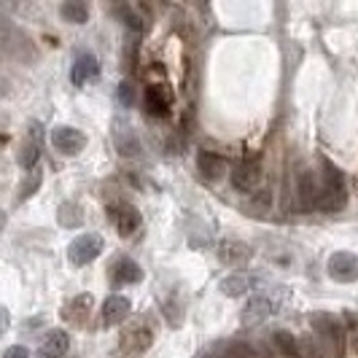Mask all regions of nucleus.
Returning a JSON list of instances; mask_svg holds the SVG:
<instances>
[{
  "label": "nucleus",
  "instance_id": "nucleus-1",
  "mask_svg": "<svg viewBox=\"0 0 358 358\" xmlns=\"http://www.w3.org/2000/svg\"><path fill=\"white\" fill-rule=\"evenodd\" d=\"M348 202V189H345V178H342V170L334 167L329 159H323V186L315 199V208L326 210V213H334L342 210Z\"/></svg>",
  "mask_w": 358,
  "mask_h": 358
},
{
  "label": "nucleus",
  "instance_id": "nucleus-2",
  "mask_svg": "<svg viewBox=\"0 0 358 358\" xmlns=\"http://www.w3.org/2000/svg\"><path fill=\"white\" fill-rule=\"evenodd\" d=\"M0 54L22 59V62L33 59V54H36L33 52V41L24 36L11 19L3 17V14H0Z\"/></svg>",
  "mask_w": 358,
  "mask_h": 358
},
{
  "label": "nucleus",
  "instance_id": "nucleus-3",
  "mask_svg": "<svg viewBox=\"0 0 358 358\" xmlns=\"http://www.w3.org/2000/svg\"><path fill=\"white\" fill-rule=\"evenodd\" d=\"M103 248H106V243H103L100 234H81V237H76L71 243L68 259H71V264H76V267H87V264H92L103 253Z\"/></svg>",
  "mask_w": 358,
  "mask_h": 358
},
{
  "label": "nucleus",
  "instance_id": "nucleus-4",
  "mask_svg": "<svg viewBox=\"0 0 358 358\" xmlns=\"http://www.w3.org/2000/svg\"><path fill=\"white\" fill-rule=\"evenodd\" d=\"M313 326L315 331L321 334V345H329L331 353H342V345H345V331H342V323L337 315H329V313H315L313 315Z\"/></svg>",
  "mask_w": 358,
  "mask_h": 358
},
{
  "label": "nucleus",
  "instance_id": "nucleus-5",
  "mask_svg": "<svg viewBox=\"0 0 358 358\" xmlns=\"http://www.w3.org/2000/svg\"><path fill=\"white\" fill-rule=\"evenodd\" d=\"M326 272L337 283H353V280H358V256L350 251L331 253L326 262Z\"/></svg>",
  "mask_w": 358,
  "mask_h": 358
},
{
  "label": "nucleus",
  "instance_id": "nucleus-6",
  "mask_svg": "<svg viewBox=\"0 0 358 358\" xmlns=\"http://www.w3.org/2000/svg\"><path fill=\"white\" fill-rule=\"evenodd\" d=\"M52 145L59 154H65V157H76L78 151H84L87 135H84L81 129H76V127L59 124L52 129Z\"/></svg>",
  "mask_w": 358,
  "mask_h": 358
},
{
  "label": "nucleus",
  "instance_id": "nucleus-7",
  "mask_svg": "<svg viewBox=\"0 0 358 358\" xmlns=\"http://www.w3.org/2000/svg\"><path fill=\"white\" fill-rule=\"evenodd\" d=\"M278 310V302L267 296V294H259V296H251L245 307H243V313H240V321L248 323V326H256V323H264Z\"/></svg>",
  "mask_w": 358,
  "mask_h": 358
},
{
  "label": "nucleus",
  "instance_id": "nucleus-8",
  "mask_svg": "<svg viewBox=\"0 0 358 358\" xmlns=\"http://www.w3.org/2000/svg\"><path fill=\"white\" fill-rule=\"evenodd\" d=\"M262 178H264V173H262V164H259V162H243V164H237L232 170L234 189L248 192V194L262 186Z\"/></svg>",
  "mask_w": 358,
  "mask_h": 358
},
{
  "label": "nucleus",
  "instance_id": "nucleus-9",
  "mask_svg": "<svg viewBox=\"0 0 358 358\" xmlns=\"http://www.w3.org/2000/svg\"><path fill=\"white\" fill-rule=\"evenodd\" d=\"M151 342H154L151 329H148V326H143V323H135V326L124 329V334H122L119 345H122V350H124V353L135 356V353H143V350H148V348H151Z\"/></svg>",
  "mask_w": 358,
  "mask_h": 358
},
{
  "label": "nucleus",
  "instance_id": "nucleus-10",
  "mask_svg": "<svg viewBox=\"0 0 358 358\" xmlns=\"http://www.w3.org/2000/svg\"><path fill=\"white\" fill-rule=\"evenodd\" d=\"M92 307H94V296L92 294H78V296H73L71 302H65L62 321L71 323V326H84V323L90 321Z\"/></svg>",
  "mask_w": 358,
  "mask_h": 358
},
{
  "label": "nucleus",
  "instance_id": "nucleus-11",
  "mask_svg": "<svg viewBox=\"0 0 358 358\" xmlns=\"http://www.w3.org/2000/svg\"><path fill=\"white\" fill-rule=\"evenodd\" d=\"M113 224H116V232L122 234V237H129V234H135L141 229L143 215H141V210L135 205L122 202V205L113 208Z\"/></svg>",
  "mask_w": 358,
  "mask_h": 358
},
{
  "label": "nucleus",
  "instance_id": "nucleus-12",
  "mask_svg": "<svg viewBox=\"0 0 358 358\" xmlns=\"http://www.w3.org/2000/svg\"><path fill=\"white\" fill-rule=\"evenodd\" d=\"M251 245L248 243H243V240H224L221 245H218V259H221V264H229V267H240V264H245V262H251Z\"/></svg>",
  "mask_w": 358,
  "mask_h": 358
},
{
  "label": "nucleus",
  "instance_id": "nucleus-13",
  "mask_svg": "<svg viewBox=\"0 0 358 358\" xmlns=\"http://www.w3.org/2000/svg\"><path fill=\"white\" fill-rule=\"evenodd\" d=\"M173 100H176V94L167 90V84H151L145 90V108L151 116H164L173 106Z\"/></svg>",
  "mask_w": 358,
  "mask_h": 358
},
{
  "label": "nucleus",
  "instance_id": "nucleus-14",
  "mask_svg": "<svg viewBox=\"0 0 358 358\" xmlns=\"http://www.w3.org/2000/svg\"><path fill=\"white\" fill-rule=\"evenodd\" d=\"M129 313H132V302L122 294H110L103 305V321L106 326H119L129 318Z\"/></svg>",
  "mask_w": 358,
  "mask_h": 358
},
{
  "label": "nucleus",
  "instance_id": "nucleus-15",
  "mask_svg": "<svg viewBox=\"0 0 358 358\" xmlns=\"http://www.w3.org/2000/svg\"><path fill=\"white\" fill-rule=\"evenodd\" d=\"M110 280L113 283H141L143 280V269L141 264L135 262V259H129V256H119L116 262H113V267H110Z\"/></svg>",
  "mask_w": 358,
  "mask_h": 358
},
{
  "label": "nucleus",
  "instance_id": "nucleus-16",
  "mask_svg": "<svg viewBox=\"0 0 358 358\" xmlns=\"http://www.w3.org/2000/svg\"><path fill=\"white\" fill-rule=\"evenodd\" d=\"M227 159L221 157V154H215V151H199L197 154V170L199 176L205 180H218L224 178V173H227Z\"/></svg>",
  "mask_w": 358,
  "mask_h": 358
},
{
  "label": "nucleus",
  "instance_id": "nucleus-17",
  "mask_svg": "<svg viewBox=\"0 0 358 358\" xmlns=\"http://www.w3.org/2000/svg\"><path fill=\"white\" fill-rule=\"evenodd\" d=\"M100 76V62L94 54H78V59L73 62V71H71V81L76 87H84L87 81L97 78Z\"/></svg>",
  "mask_w": 358,
  "mask_h": 358
},
{
  "label": "nucleus",
  "instance_id": "nucleus-18",
  "mask_svg": "<svg viewBox=\"0 0 358 358\" xmlns=\"http://www.w3.org/2000/svg\"><path fill=\"white\" fill-rule=\"evenodd\" d=\"M68 348H71V337L62 329H54L41 345V358H65Z\"/></svg>",
  "mask_w": 358,
  "mask_h": 358
},
{
  "label": "nucleus",
  "instance_id": "nucleus-19",
  "mask_svg": "<svg viewBox=\"0 0 358 358\" xmlns=\"http://www.w3.org/2000/svg\"><path fill=\"white\" fill-rule=\"evenodd\" d=\"M38 159H41V127H33L30 138L24 141L22 151H19V164L24 170H36Z\"/></svg>",
  "mask_w": 358,
  "mask_h": 358
},
{
  "label": "nucleus",
  "instance_id": "nucleus-20",
  "mask_svg": "<svg viewBox=\"0 0 358 358\" xmlns=\"http://www.w3.org/2000/svg\"><path fill=\"white\" fill-rule=\"evenodd\" d=\"M251 283L253 280L248 272H232V275H227V278L218 283V288H221V294H227V296L237 299V296H245V294H248Z\"/></svg>",
  "mask_w": 358,
  "mask_h": 358
},
{
  "label": "nucleus",
  "instance_id": "nucleus-21",
  "mask_svg": "<svg viewBox=\"0 0 358 358\" xmlns=\"http://www.w3.org/2000/svg\"><path fill=\"white\" fill-rule=\"evenodd\" d=\"M113 143H116V151H119V154H124V157H135V154L141 151V141H138V135H135L127 124L113 129Z\"/></svg>",
  "mask_w": 358,
  "mask_h": 358
},
{
  "label": "nucleus",
  "instance_id": "nucleus-22",
  "mask_svg": "<svg viewBox=\"0 0 358 358\" xmlns=\"http://www.w3.org/2000/svg\"><path fill=\"white\" fill-rule=\"evenodd\" d=\"M315 199H318V189H315V173L305 170L299 176V205L302 210H315Z\"/></svg>",
  "mask_w": 358,
  "mask_h": 358
},
{
  "label": "nucleus",
  "instance_id": "nucleus-23",
  "mask_svg": "<svg viewBox=\"0 0 358 358\" xmlns=\"http://www.w3.org/2000/svg\"><path fill=\"white\" fill-rule=\"evenodd\" d=\"M59 17L71 24H84L90 19V6L87 3H78V0H65L59 6Z\"/></svg>",
  "mask_w": 358,
  "mask_h": 358
},
{
  "label": "nucleus",
  "instance_id": "nucleus-24",
  "mask_svg": "<svg viewBox=\"0 0 358 358\" xmlns=\"http://www.w3.org/2000/svg\"><path fill=\"white\" fill-rule=\"evenodd\" d=\"M113 11H116V14L122 17V22H124L127 27H132V30H145V27H148V19L143 17V11H141V8H135V6H129V3L116 6Z\"/></svg>",
  "mask_w": 358,
  "mask_h": 358
},
{
  "label": "nucleus",
  "instance_id": "nucleus-25",
  "mask_svg": "<svg viewBox=\"0 0 358 358\" xmlns=\"http://www.w3.org/2000/svg\"><path fill=\"white\" fill-rule=\"evenodd\" d=\"M57 221H59L65 229H76V227L84 224V210H81L76 202H65V205H59V210H57Z\"/></svg>",
  "mask_w": 358,
  "mask_h": 358
},
{
  "label": "nucleus",
  "instance_id": "nucleus-26",
  "mask_svg": "<svg viewBox=\"0 0 358 358\" xmlns=\"http://www.w3.org/2000/svg\"><path fill=\"white\" fill-rule=\"evenodd\" d=\"M272 342H275V348L280 350L283 358H302V345L294 340L288 331H275V334H272Z\"/></svg>",
  "mask_w": 358,
  "mask_h": 358
},
{
  "label": "nucleus",
  "instance_id": "nucleus-27",
  "mask_svg": "<svg viewBox=\"0 0 358 358\" xmlns=\"http://www.w3.org/2000/svg\"><path fill=\"white\" fill-rule=\"evenodd\" d=\"M41 180H43V176H41V170H30V176H27V180L22 183V189H19V199L24 202L27 197H33L38 192V186H41Z\"/></svg>",
  "mask_w": 358,
  "mask_h": 358
},
{
  "label": "nucleus",
  "instance_id": "nucleus-28",
  "mask_svg": "<svg viewBox=\"0 0 358 358\" xmlns=\"http://www.w3.org/2000/svg\"><path fill=\"white\" fill-rule=\"evenodd\" d=\"M119 100H122L124 108L135 106V87H132L129 81H122V84H119Z\"/></svg>",
  "mask_w": 358,
  "mask_h": 358
},
{
  "label": "nucleus",
  "instance_id": "nucleus-29",
  "mask_svg": "<svg viewBox=\"0 0 358 358\" xmlns=\"http://www.w3.org/2000/svg\"><path fill=\"white\" fill-rule=\"evenodd\" d=\"M3 358H30V353H27V348L14 345V348H8V350L3 353Z\"/></svg>",
  "mask_w": 358,
  "mask_h": 358
},
{
  "label": "nucleus",
  "instance_id": "nucleus-30",
  "mask_svg": "<svg viewBox=\"0 0 358 358\" xmlns=\"http://www.w3.org/2000/svg\"><path fill=\"white\" fill-rule=\"evenodd\" d=\"M8 326H11V313L6 307H0V334H6Z\"/></svg>",
  "mask_w": 358,
  "mask_h": 358
},
{
  "label": "nucleus",
  "instance_id": "nucleus-31",
  "mask_svg": "<svg viewBox=\"0 0 358 358\" xmlns=\"http://www.w3.org/2000/svg\"><path fill=\"white\" fill-rule=\"evenodd\" d=\"M8 94H11V84H8V81L0 76V97H8Z\"/></svg>",
  "mask_w": 358,
  "mask_h": 358
}]
</instances>
